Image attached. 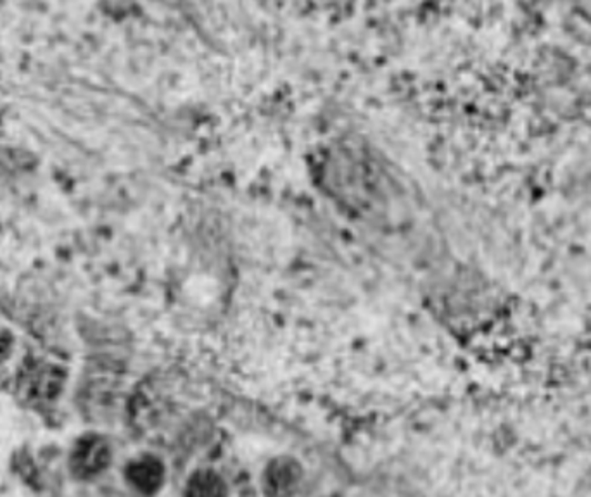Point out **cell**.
Returning <instances> with one entry per match:
<instances>
[{
    "label": "cell",
    "mask_w": 591,
    "mask_h": 497,
    "mask_svg": "<svg viewBox=\"0 0 591 497\" xmlns=\"http://www.w3.org/2000/svg\"><path fill=\"white\" fill-rule=\"evenodd\" d=\"M109 463V449L106 442L96 437L84 439L73 452L71 466L76 475L92 477L99 473Z\"/></svg>",
    "instance_id": "6da1fadb"
},
{
    "label": "cell",
    "mask_w": 591,
    "mask_h": 497,
    "mask_svg": "<svg viewBox=\"0 0 591 497\" xmlns=\"http://www.w3.org/2000/svg\"><path fill=\"white\" fill-rule=\"evenodd\" d=\"M301 479V470L296 462L284 458L277 460L269 466L265 477V491L270 497H290Z\"/></svg>",
    "instance_id": "7a4b0ae2"
},
{
    "label": "cell",
    "mask_w": 591,
    "mask_h": 497,
    "mask_svg": "<svg viewBox=\"0 0 591 497\" xmlns=\"http://www.w3.org/2000/svg\"><path fill=\"white\" fill-rule=\"evenodd\" d=\"M163 479L161 464L152 458H146L128 466V481L142 492H154Z\"/></svg>",
    "instance_id": "3957f363"
},
{
    "label": "cell",
    "mask_w": 591,
    "mask_h": 497,
    "mask_svg": "<svg viewBox=\"0 0 591 497\" xmlns=\"http://www.w3.org/2000/svg\"><path fill=\"white\" fill-rule=\"evenodd\" d=\"M186 497H225V485L211 472H198L187 485Z\"/></svg>",
    "instance_id": "277c9868"
}]
</instances>
